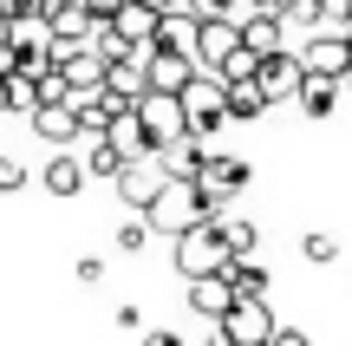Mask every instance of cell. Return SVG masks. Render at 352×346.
<instances>
[{
    "instance_id": "9c48e42d",
    "label": "cell",
    "mask_w": 352,
    "mask_h": 346,
    "mask_svg": "<svg viewBox=\"0 0 352 346\" xmlns=\"http://www.w3.org/2000/svg\"><path fill=\"white\" fill-rule=\"evenodd\" d=\"M254 78H261V91L280 105V98H300V85H307V65H300V52H267Z\"/></svg>"
},
{
    "instance_id": "e0dca14e",
    "label": "cell",
    "mask_w": 352,
    "mask_h": 346,
    "mask_svg": "<svg viewBox=\"0 0 352 346\" xmlns=\"http://www.w3.org/2000/svg\"><path fill=\"white\" fill-rule=\"evenodd\" d=\"M157 157H164V170H170V177L196 183V177H202V164H209V144H202V138H176V144H164Z\"/></svg>"
},
{
    "instance_id": "5b68a950",
    "label": "cell",
    "mask_w": 352,
    "mask_h": 346,
    "mask_svg": "<svg viewBox=\"0 0 352 346\" xmlns=\"http://www.w3.org/2000/svg\"><path fill=\"white\" fill-rule=\"evenodd\" d=\"M170 183V170H164V157H131L124 164V177H118V196H124V209L131 216H144V209L157 203V190Z\"/></svg>"
},
{
    "instance_id": "277c9868",
    "label": "cell",
    "mask_w": 352,
    "mask_h": 346,
    "mask_svg": "<svg viewBox=\"0 0 352 346\" xmlns=\"http://www.w3.org/2000/svg\"><path fill=\"white\" fill-rule=\"evenodd\" d=\"M138 118H144V131H151L157 151L176 144V138H189V118H183V98H176V91H144V98H138Z\"/></svg>"
},
{
    "instance_id": "484cf974",
    "label": "cell",
    "mask_w": 352,
    "mask_h": 346,
    "mask_svg": "<svg viewBox=\"0 0 352 346\" xmlns=\"http://www.w3.org/2000/svg\"><path fill=\"white\" fill-rule=\"evenodd\" d=\"M215 229H222V242H228V255H254V222H241V216H215Z\"/></svg>"
},
{
    "instance_id": "d590c367",
    "label": "cell",
    "mask_w": 352,
    "mask_h": 346,
    "mask_svg": "<svg viewBox=\"0 0 352 346\" xmlns=\"http://www.w3.org/2000/svg\"><path fill=\"white\" fill-rule=\"evenodd\" d=\"M287 0H248V13H280Z\"/></svg>"
},
{
    "instance_id": "5bb4252c",
    "label": "cell",
    "mask_w": 352,
    "mask_h": 346,
    "mask_svg": "<svg viewBox=\"0 0 352 346\" xmlns=\"http://www.w3.org/2000/svg\"><path fill=\"white\" fill-rule=\"evenodd\" d=\"M196 33H202V20L189 7H176V13L157 20V52H189V59H196Z\"/></svg>"
},
{
    "instance_id": "ac0fdd59",
    "label": "cell",
    "mask_w": 352,
    "mask_h": 346,
    "mask_svg": "<svg viewBox=\"0 0 352 346\" xmlns=\"http://www.w3.org/2000/svg\"><path fill=\"white\" fill-rule=\"evenodd\" d=\"M104 138H111V144H118V151H124V157H157V144H151V131H144L138 105H131V111H118Z\"/></svg>"
},
{
    "instance_id": "83f0119b",
    "label": "cell",
    "mask_w": 352,
    "mask_h": 346,
    "mask_svg": "<svg viewBox=\"0 0 352 346\" xmlns=\"http://www.w3.org/2000/svg\"><path fill=\"white\" fill-rule=\"evenodd\" d=\"M189 13H196V20H241L248 0H189Z\"/></svg>"
},
{
    "instance_id": "cb8c5ba5",
    "label": "cell",
    "mask_w": 352,
    "mask_h": 346,
    "mask_svg": "<svg viewBox=\"0 0 352 346\" xmlns=\"http://www.w3.org/2000/svg\"><path fill=\"white\" fill-rule=\"evenodd\" d=\"M124 164H131V157L118 151L111 138H91V151H85V177H104V183H118V177H124Z\"/></svg>"
},
{
    "instance_id": "ab89813d",
    "label": "cell",
    "mask_w": 352,
    "mask_h": 346,
    "mask_svg": "<svg viewBox=\"0 0 352 346\" xmlns=\"http://www.w3.org/2000/svg\"><path fill=\"white\" fill-rule=\"evenodd\" d=\"M0 111H7V78H0Z\"/></svg>"
},
{
    "instance_id": "603a6c76",
    "label": "cell",
    "mask_w": 352,
    "mask_h": 346,
    "mask_svg": "<svg viewBox=\"0 0 352 346\" xmlns=\"http://www.w3.org/2000/svg\"><path fill=\"white\" fill-rule=\"evenodd\" d=\"M294 105H300L307 118H327L333 105H340V78H320V72H307V85H300V98H294Z\"/></svg>"
},
{
    "instance_id": "7a4b0ae2",
    "label": "cell",
    "mask_w": 352,
    "mask_h": 346,
    "mask_svg": "<svg viewBox=\"0 0 352 346\" xmlns=\"http://www.w3.org/2000/svg\"><path fill=\"white\" fill-rule=\"evenodd\" d=\"M228 261H235V255H228V242H222V229H215V222H196V229L176 235V274H183V281L222 274Z\"/></svg>"
},
{
    "instance_id": "7402d4cb",
    "label": "cell",
    "mask_w": 352,
    "mask_h": 346,
    "mask_svg": "<svg viewBox=\"0 0 352 346\" xmlns=\"http://www.w3.org/2000/svg\"><path fill=\"white\" fill-rule=\"evenodd\" d=\"M13 46H20V52H46L52 46V20H46V13H13Z\"/></svg>"
},
{
    "instance_id": "2e32d148",
    "label": "cell",
    "mask_w": 352,
    "mask_h": 346,
    "mask_svg": "<svg viewBox=\"0 0 352 346\" xmlns=\"http://www.w3.org/2000/svg\"><path fill=\"white\" fill-rule=\"evenodd\" d=\"M33 131L46 144H78V105L65 98V105H39L33 111Z\"/></svg>"
},
{
    "instance_id": "f35d334b",
    "label": "cell",
    "mask_w": 352,
    "mask_h": 346,
    "mask_svg": "<svg viewBox=\"0 0 352 346\" xmlns=\"http://www.w3.org/2000/svg\"><path fill=\"white\" fill-rule=\"evenodd\" d=\"M7 33H13V13H7V7H0V39H7Z\"/></svg>"
},
{
    "instance_id": "6da1fadb",
    "label": "cell",
    "mask_w": 352,
    "mask_h": 346,
    "mask_svg": "<svg viewBox=\"0 0 352 346\" xmlns=\"http://www.w3.org/2000/svg\"><path fill=\"white\" fill-rule=\"evenodd\" d=\"M144 222H151V235H183V229H196V222H215L209 216V203H202V190L196 183H183V177H170L164 190H157V203L144 209Z\"/></svg>"
},
{
    "instance_id": "4dcf8cb0",
    "label": "cell",
    "mask_w": 352,
    "mask_h": 346,
    "mask_svg": "<svg viewBox=\"0 0 352 346\" xmlns=\"http://www.w3.org/2000/svg\"><path fill=\"white\" fill-rule=\"evenodd\" d=\"M13 190H26V164L20 157H0V196H13Z\"/></svg>"
},
{
    "instance_id": "8992f818",
    "label": "cell",
    "mask_w": 352,
    "mask_h": 346,
    "mask_svg": "<svg viewBox=\"0 0 352 346\" xmlns=\"http://www.w3.org/2000/svg\"><path fill=\"white\" fill-rule=\"evenodd\" d=\"M215 327H222V334L235 340V346H267L280 321L267 314V301H235V307H228V314H222Z\"/></svg>"
},
{
    "instance_id": "836d02e7",
    "label": "cell",
    "mask_w": 352,
    "mask_h": 346,
    "mask_svg": "<svg viewBox=\"0 0 352 346\" xmlns=\"http://www.w3.org/2000/svg\"><path fill=\"white\" fill-rule=\"evenodd\" d=\"M267 346H314V340H307L300 327H274V340H267Z\"/></svg>"
},
{
    "instance_id": "f1b7e54d",
    "label": "cell",
    "mask_w": 352,
    "mask_h": 346,
    "mask_svg": "<svg viewBox=\"0 0 352 346\" xmlns=\"http://www.w3.org/2000/svg\"><path fill=\"white\" fill-rule=\"evenodd\" d=\"M144 242H151V222H144V216H124V222H118V248H124V255H138Z\"/></svg>"
},
{
    "instance_id": "3957f363",
    "label": "cell",
    "mask_w": 352,
    "mask_h": 346,
    "mask_svg": "<svg viewBox=\"0 0 352 346\" xmlns=\"http://www.w3.org/2000/svg\"><path fill=\"white\" fill-rule=\"evenodd\" d=\"M183 118H189V138L209 144L215 131L228 125V85H222L215 72H196V78L183 85Z\"/></svg>"
},
{
    "instance_id": "d6a6232c",
    "label": "cell",
    "mask_w": 352,
    "mask_h": 346,
    "mask_svg": "<svg viewBox=\"0 0 352 346\" xmlns=\"http://www.w3.org/2000/svg\"><path fill=\"white\" fill-rule=\"evenodd\" d=\"M72 274H78V281H85V288H91V281H104V261H98V255H85V261H78V268H72Z\"/></svg>"
},
{
    "instance_id": "1f68e13d",
    "label": "cell",
    "mask_w": 352,
    "mask_h": 346,
    "mask_svg": "<svg viewBox=\"0 0 352 346\" xmlns=\"http://www.w3.org/2000/svg\"><path fill=\"white\" fill-rule=\"evenodd\" d=\"M20 72V46H13V39H0V78H13Z\"/></svg>"
},
{
    "instance_id": "d4e9b609",
    "label": "cell",
    "mask_w": 352,
    "mask_h": 346,
    "mask_svg": "<svg viewBox=\"0 0 352 346\" xmlns=\"http://www.w3.org/2000/svg\"><path fill=\"white\" fill-rule=\"evenodd\" d=\"M280 26H287V33H320V26H327V0H287V7H280Z\"/></svg>"
},
{
    "instance_id": "7c38bea8",
    "label": "cell",
    "mask_w": 352,
    "mask_h": 346,
    "mask_svg": "<svg viewBox=\"0 0 352 346\" xmlns=\"http://www.w3.org/2000/svg\"><path fill=\"white\" fill-rule=\"evenodd\" d=\"M144 59H151V52H131V59H111V72H104V91H111L118 105H138L144 91H151V72H144Z\"/></svg>"
},
{
    "instance_id": "52a82bcc",
    "label": "cell",
    "mask_w": 352,
    "mask_h": 346,
    "mask_svg": "<svg viewBox=\"0 0 352 346\" xmlns=\"http://www.w3.org/2000/svg\"><path fill=\"white\" fill-rule=\"evenodd\" d=\"M300 65H307V72H320V78H346L352 72V39L346 33H307Z\"/></svg>"
},
{
    "instance_id": "ffe728a7",
    "label": "cell",
    "mask_w": 352,
    "mask_h": 346,
    "mask_svg": "<svg viewBox=\"0 0 352 346\" xmlns=\"http://www.w3.org/2000/svg\"><path fill=\"white\" fill-rule=\"evenodd\" d=\"M267 91H261V78H235V85H228V118H241V125H248V118H261L267 111Z\"/></svg>"
},
{
    "instance_id": "30bf717a",
    "label": "cell",
    "mask_w": 352,
    "mask_h": 346,
    "mask_svg": "<svg viewBox=\"0 0 352 346\" xmlns=\"http://www.w3.org/2000/svg\"><path fill=\"white\" fill-rule=\"evenodd\" d=\"M157 20H164L157 7H144V0H124V7H118V20H111V33L124 39L131 52H151V46H157Z\"/></svg>"
},
{
    "instance_id": "4fadbf2b",
    "label": "cell",
    "mask_w": 352,
    "mask_h": 346,
    "mask_svg": "<svg viewBox=\"0 0 352 346\" xmlns=\"http://www.w3.org/2000/svg\"><path fill=\"white\" fill-rule=\"evenodd\" d=\"M228 307H235V281H228V274H202V281H189V314L222 321Z\"/></svg>"
},
{
    "instance_id": "9a60e30c",
    "label": "cell",
    "mask_w": 352,
    "mask_h": 346,
    "mask_svg": "<svg viewBox=\"0 0 352 346\" xmlns=\"http://www.w3.org/2000/svg\"><path fill=\"white\" fill-rule=\"evenodd\" d=\"M280 33H287V26H280V13H241V46H248L254 59L287 52V46H280Z\"/></svg>"
},
{
    "instance_id": "8fae6325",
    "label": "cell",
    "mask_w": 352,
    "mask_h": 346,
    "mask_svg": "<svg viewBox=\"0 0 352 346\" xmlns=\"http://www.w3.org/2000/svg\"><path fill=\"white\" fill-rule=\"evenodd\" d=\"M144 72H151V91H176V98H183V85H189V78L202 72V65L189 59V52H157V46H151Z\"/></svg>"
},
{
    "instance_id": "44dd1931",
    "label": "cell",
    "mask_w": 352,
    "mask_h": 346,
    "mask_svg": "<svg viewBox=\"0 0 352 346\" xmlns=\"http://www.w3.org/2000/svg\"><path fill=\"white\" fill-rule=\"evenodd\" d=\"M46 190L52 196H78V190H85V157H72V151L52 157V164H46Z\"/></svg>"
},
{
    "instance_id": "8d00e7d4",
    "label": "cell",
    "mask_w": 352,
    "mask_h": 346,
    "mask_svg": "<svg viewBox=\"0 0 352 346\" xmlns=\"http://www.w3.org/2000/svg\"><path fill=\"white\" fill-rule=\"evenodd\" d=\"M144 346H183L176 334H144Z\"/></svg>"
},
{
    "instance_id": "4316f807",
    "label": "cell",
    "mask_w": 352,
    "mask_h": 346,
    "mask_svg": "<svg viewBox=\"0 0 352 346\" xmlns=\"http://www.w3.org/2000/svg\"><path fill=\"white\" fill-rule=\"evenodd\" d=\"M7 111H26V118L39 111V78H26V72L7 78Z\"/></svg>"
},
{
    "instance_id": "74e56055",
    "label": "cell",
    "mask_w": 352,
    "mask_h": 346,
    "mask_svg": "<svg viewBox=\"0 0 352 346\" xmlns=\"http://www.w3.org/2000/svg\"><path fill=\"white\" fill-rule=\"evenodd\" d=\"M144 7H157V13H176V7H189V0H144Z\"/></svg>"
},
{
    "instance_id": "d6986e66",
    "label": "cell",
    "mask_w": 352,
    "mask_h": 346,
    "mask_svg": "<svg viewBox=\"0 0 352 346\" xmlns=\"http://www.w3.org/2000/svg\"><path fill=\"white\" fill-rule=\"evenodd\" d=\"M222 274L235 281V301H267V268H261L254 255H235Z\"/></svg>"
},
{
    "instance_id": "e575fe53",
    "label": "cell",
    "mask_w": 352,
    "mask_h": 346,
    "mask_svg": "<svg viewBox=\"0 0 352 346\" xmlns=\"http://www.w3.org/2000/svg\"><path fill=\"white\" fill-rule=\"evenodd\" d=\"M118 7H124V0H85V13H91V20H118Z\"/></svg>"
},
{
    "instance_id": "f546056e",
    "label": "cell",
    "mask_w": 352,
    "mask_h": 346,
    "mask_svg": "<svg viewBox=\"0 0 352 346\" xmlns=\"http://www.w3.org/2000/svg\"><path fill=\"white\" fill-rule=\"evenodd\" d=\"M307 261H320V268H327V261H340V242H333V235H307Z\"/></svg>"
},
{
    "instance_id": "ba28073f",
    "label": "cell",
    "mask_w": 352,
    "mask_h": 346,
    "mask_svg": "<svg viewBox=\"0 0 352 346\" xmlns=\"http://www.w3.org/2000/svg\"><path fill=\"white\" fill-rule=\"evenodd\" d=\"M228 52H241V20H202V33H196V65H202V72H222Z\"/></svg>"
}]
</instances>
